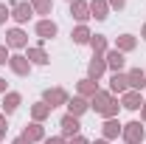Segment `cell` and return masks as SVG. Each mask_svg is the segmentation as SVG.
<instances>
[{
    "label": "cell",
    "mask_w": 146,
    "mask_h": 144,
    "mask_svg": "<svg viewBox=\"0 0 146 144\" xmlns=\"http://www.w3.org/2000/svg\"><path fill=\"white\" fill-rule=\"evenodd\" d=\"M73 42H76V45H90V28H87V26H76V28H73Z\"/></svg>",
    "instance_id": "cell-25"
},
{
    "label": "cell",
    "mask_w": 146,
    "mask_h": 144,
    "mask_svg": "<svg viewBox=\"0 0 146 144\" xmlns=\"http://www.w3.org/2000/svg\"><path fill=\"white\" fill-rule=\"evenodd\" d=\"M121 130H124V124H121L118 119H104V124H101V136H104V141H112V139L121 136Z\"/></svg>",
    "instance_id": "cell-15"
},
{
    "label": "cell",
    "mask_w": 146,
    "mask_h": 144,
    "mask_svg": "<svg viewBox=\"0 0 146 144\" xmlns=\"http://www.w3.org/2000/svg\"><path fill=\"white\" fill-rule=\"evenodd\" d=\"M28 3H31L34 14H45V17H51V11H54V0H28Z\"/></svg>",
    "instance_id": "cell-26"
},
{
    "label": "cell",
    "mask_w": 146,
    "mask_h": 144,
    "mask_svg": "<svg viewBox=\"0 0 146 144\" xmlns=\"http://www.w3.org/2000/svg\"><path fill=\"white\" fill-rule=\"evenodd\" d=\"M6 130H9V122H6V113H0V136H6Z\"/></svg>",
    "instance_id": "cell-31"
},
{
    "label": "cell",
    "mask_w": 146,
    "mask_h": 144,
    "mask_svg": "<svg viewBox=\"0 0 146 144\" xmlns=\"http://www.w3.org/2000/svg\"><path fill=\"white\" fill-rule=\"evenodd\" d=\"M90 17L107 20L110 17V3H107V0H90Z\"/></svg>",
    "instance_id": "cell-21"
},
{
    "label": "cell",
    "mask_w": 146,
    "mask_h": 144,
    "mask_svg": "<svg viewBox=\"0 0 146 144\" xmlns=\"http://www.w3.org/2000/svg\"><path fill=\"white\" fill-rule=\"evenodd\" d=\"M107 3H110V9H115V11H121L127 6V0H107Z\"/></svg>",
    "instance_id": "cell-30"
},
{
    "label": "cell",
    "mask_w": 146,
    "mask_h": 144,
    "mask_svg": "<svg viewBox=\"0 0 146 144\" xmlns=\"http://www.w3.org/2000/svg\"><path fill=\"white\" fill-rule=\"evenodd\" d=\"M25 57H28V62H31V65H48V62H51V57L45 54V48H42V45L25 48Z\"/></svg>",
    "instance_id": "cell-18"
},
{
    "label": "cell",
    "mask_w": 146,
    "mask_h": 144,
    "mask_svg": "<svg viewBox=\"0 0 146 144\" xmlns=\"http://www.w3.org/2000/svg\"><path fill=\"white\" fill-rule=\"evenodd\" d=\"M143 76H146V71H143Z\"/></svg>",
    "instance_id": "cell-39"
},
{
    "label": "cell",
    "mask_w": 146,
    "mask_h": 144,
    "mask_svg": "<svg viewBox=\"0 0 146 144\" xmlns=\"http://www.w3.org/2000/svg\"><path fill=\"white\" fill-rule=\"evenodd\" d=\"M96 93H98V82H93V79H82V82L76 85V96H82V99H87V102H90Z\"/></svg>",
    "instance_id": "cell-19"
},
{
    "label": "cell",
    "mask_w": 146,
    "mask_h": 144,
    "mask_svg": "<svg viewBox=\"0 0 146 144\" xmlns=\"http://www.w3.org/2000/svg\"><path fill=\"white\" fill-rule=\"evenodd\" d=\"M127 76H129V90H143V88H146V76H143L141 68L127 71Z\"/></svg>",
    "instance_id": "cell-22"
},
{
    "label": "cell",
    "mask_w": 146,
    "mask_h": 144,
    "mask_svg": "<svg viewBox=\"0 0 146 144\" xmlns=\"http://www.w3.org/2000/svg\"><path fill=\"white\" fill-rule=\"evenodd\" d=\"M143 96H141V90H127V93H121V108L127 110H141L143 108Z\"/></svg>",
    "instance_id": "cell-11"
},
{
    "label": "cell",
    "mask_w": 146,
    "mask_h": 144,
    "mask_svg": "<svg viewBox=\"0 0 146 144\" xmlns=\"http://www.w3.org/2000/svg\"><path fill=\"white\" fill-rule=\"evenodd\" d=\"M141 119L146 122V102H143V108H141Z\"/></svg>",
    "instance_id": "cell-35"
},
{
    "label": "cell",
    "mask_w": 146,
    "mask_h": 144,
    "mask_svg": "<svg viewBox=\"0 0 146 144\" xmlns=\"http://www.w3.org/2000/svg\"><path fill=\"white\" fill-rule=\"evenodd\" d=\"M141 37H143V40H146V26H143V28H141Z\"/></svg>",
    "instance_id": "cell-36"
},
{
    "label": "cell",
    "mask_w": 146,
    "mask_h": 144,
    "mask_svg": "<svg viewBox=\"0 0 146 144\" xmlns=\"http://www.w3.org/2000/svg\"><path fill=\"white\" fill-rule=\"evenodd\" d=\"M42 144H68V139H65V136H45Z\"/></svg>",
    "instance_id": "cell-28"
},
{
    "label": "cell",
    "mask_w": 146,
    "mask_h": 144,
    "mask_svg": "<svg viewBox=\"0 0 146 144\" xmlns=\"http://www.w3.org/2000/svg\"><path fill=\"white\" fill-rule=\"evenodd\" d=\"M104 73H107V59H104V57H93L90 62H87V79L98 82Z\"/></svg>",
    "instance_id": "cell-10"
},
{
    "label": "cell",
    "mask_w": 146,
    "mask_h": 144,
    "mask_svg": "<svg viewBox=\"0 0 146 144\" xmlns=\"http://www.w3.org/2000/svg\"><path fill=\"white\" fill-rule=\"evenodd\" d=\"M9 68H11L14 76H28L34 65L28 62V57H25V54H11V57H9Z\"/></svg>",
    "instance_id": "cell-6"
},
{
    "label": "cell",
    "mask_w": 146,
    "mask_h": 144,
    "mask_svg": "<svg viewBox=\"0 0 146 144\" xmlns=\"http://www.w3.org/2000/svg\"><path fill=\"white\" fill-rule=\"evenodd\" d=\"M104 59H107V68H110L112 73L124 71V65H127V57L121 54V51H115V48H110L107 54H104Z\"/></svg>",
    "instance_id": "cell-14"
},
{
    "label": "cell",
    "mask_w": 146,
    "mask_h": 144,
    "mask_svg": "<svg viewBox=\"0 0 146 144\" xmlns=\"http://www.w3.org/2000/svg\"><path fill=\"white\" fill-rule=\"evenodd\" d=\"M68 90L65 88H45V93H42V102L48 105V108L54 110V108H59V105H68Z\"/></svg>",
    "instance_id": "cell-4"
},
{
    "label": "cell",
    "mask_w": 146,
    "mask_h": 144,
    "mask_svg": "<svg viewBox=\"0 0 146 144\" xmlns=\"http://www.w3.org/2000/svg\"><path fill=\"white\" fill-rule=\"evenodd\" d=\"M48 116H51V108H48L45 102H36V105H31V122H39V124H42Z\"/></svg>",
    "instance_id": "cell-24"
},
{
    "label": "cell",
    "mask_w": 146,
    "mask_h": 144,
    "mask_svg": "<svg viewBox=\"0 0 146 144\" xmlns=\"http://www.w3.org/2000/svg\"><path fill=\"white\" fill-rule=\"evenodd\" d=\"M70 17L79 20V26H84L90 20V3L87 0H73L70 3Z\"/></svg>",
    "instance_id": "cell-9"
},
{
    "label": "cell",
    "mask_w": 146,
    "mask_h": 144,
    "mask_svg": "<svg viewBox=\"0 0 146 144\" xmlns=\"http://www.w3.org/2000/svg\"><path fill=\"white\" fill-rule=\"evenodd\" d=\"M6 45L23 51V48H28V34H25L20 26H17V28H9V31H6Z\"/></svg>",
    "instance_id": "cell-7"
},
{
    "label": "cell",
    "mask_w": 146,
    "mask_h": 144,
    "mask_svg": "<svg viewBox=\"0 0 146 144\" xmlns=\"http://www.w3.org/2000/svg\"><path fill=\"white\" fill-rule=\"evenodd\" d=\"M23 105V96H20L17 90H9V93H3V102H0V108H3V113L6 116H11L14 110Z\"/></svg>",
    "instance_id": "cell-12"
},
{
    "label": "cell",
    "mask_w": 146,
    "mask_h": 144,
    "mask_svg": "<svg viewBox=\"0 0 146 144\" xmlns=\"http://www.w3.org/2000/svg\"><path fill=\"white\" fill-rule=\"evenodd\" d=\"M0 139H3V136H0Z\"/></svg>",
    "instance_id": "cell-40"
},
{
    "label": "cell",
    "mask_w": 146,
    "mask_h": 144,
    "mask_svg": "<svg viewBox=\"0 0 146 144\" xmlns=\"http://www.w3.org/2000/svg\"><path fill=\"white\" fill-rule=\"evenodd\" d=\"M138 48V37L135 34H121L115 40V51H121V54H129V51H135Z\"/></svg>",
    "instance_id": "cell-20"
},
{
    "label": "cell",
    "mask_w": 146,
    "mask_h": 144,
    "mask_svg": "<svg viewBox=\"0 0 146 144\" xmlns=\"http://www.w3.org/2000/svg\"><path fill=\"white\" fill-rule=\"evenodd\" d=\"M59 127H62V133L59 136H65V139H76V136H82V122L70 116V113H65L62 119H59Z\"/></svg>",
    "instance_id": "cell-5"
},
{
    "label": "cell",
    "mask_w": 146,
    "mask_h": 144,
    "mask_svg": "<svg viewBox=\"0 0 146 144\" xmlns=\"http://www.w3.org/2000/svg\"><path fill=\"white\" fill-rule=\"evenodd\" d=\"M23 139H28V141H45V127L39 124V122H31V124H25V130L20 133Z\"/></svg>",
    "instance_id": "cell-16"
},
{
    "label": "cell",
    "mask_w": 146,
    "mask_h": 144,
    "mask_svg": "<svg viewBox=\"0 0 146 144\" xmlns=\"http://www.w3.org/2000/svg\"><path fill=\"white\" fill-rule=\"evenodd\" d=\"M9 45H0V65H9Z\"/></svg>",
    "instance_id": "cell-29"
},
{
    "label": "cell",
    "mask_w": 146,
    "mask_h": 144,
    "mask_svg": "<svg viewBox=\"0 0 146 144\" xmlns=\"http://www.w3.org/2000/svg\"><path fill=\"white\" fill-rule=\"evenodd\" d=\"M68 144H90V141H87L84 136H76V139H70V141H68Z\"/></svg>",
    "instance_id": "cell-32"
},
{
    "label": "cell",
    "mask_w": 146,
    "mask_h": 144,
    "mask_svg": "<svg viewBox=\"0 0 146 144\" xmlns=\"http://www.w3.org/2000/svg\"><path fill=\"white\" fill-rule=\"evenodd\" d=\"M129 90V76L124 71H118V73H112L110 76V93L115 96V93H127Z\"/></svg>",
    "instance_id": "cell-13"
},
{
    "label": "cell",
    "mask_w": 146,
    "mask_h": 144,
    "mask_svg": "<svg viewBox=\"0 0 146 144\" xmlns=\"http://www.w3.org/2000/svg\"><path fill=\"white\" fill-rule=\"evenodd\" d=\"M87 110H90V102H87V99H82V96L68 99V113H70V116H76V119H79V116H84Z\"/></svg>",
    "instance_id": "cell-17"
},
{
    "label": "cell",
    "mask_w": 146,
    "mask_h": 144,
    "mask_svg": "<svg viewBox=\"0 0 146 144\" xmlns=\"http://www.w3.org/2000/svg\"><path fill=\"white\" fill-rule=\"evenodd\" d=\"M90 48H93V57H104L110 51L107 48V37L104 34H93L90 37Z\"/></svg>",
    "instance_id": "cell-23"
},
{
    "label": "cell",
    "mask_w": 146,
    "mask_h": 144,
    "mask_svg": "<svg viewBox=\"0 0 146 144\" xmlns=\"http://www.w3.org/2000/svg\"><path fill=\"white\" fill-rule=\"evenodd\" d=\"M93 144H110V141H104V139H98V141H93Z\"/></svg>",
    "instance_id": "cell-37"
},
{
    "label": "cell",
    "mask_w": 146,
    "mask_h": 144,
    "mask_svg": "<svg viewBox=\"0 0 146 144\" xmlns=\"http://www.w3.org/2000/svg\"><path fill=\"white\" fill-rule=\"evenodd\" d=\"M11 144H31V141H28V139H23V136H17V139H14Z\"/></svg>",
    "instance_id": "cell-34"
},
{
    "label": "cell",
    "mask_w": 146,
    "mask_h": 144,
    "mask_svg": "<svg viewBox=\"0 0 146 144\" xmlns=\"http://www.w3.org/2000/svg\"><path fill=\"white\" fill-rule=\"evenodd\" d=\"M90 110H96L98 116L104 119H118V110H121V102L110 93V90H98L90 99Z\"/></svg>",
    "instance_id": "cell-1"
},
{
    "label": "cell",
    "mask_w": 146,
    "mask_h": 144,
    "mask_svg": "<svg viewBox=\"0 0 146 144\" xmlns=\"http://www.w3.org/2000/svg\"><path fill=\"white\" fill-rule=\"evenodd\" d=\"M68 3H73V0H68Z\"/></svg>",
    "instance_id": "cell-38"
},
{
    "label": "cell",
    "mask_w": 146,
    "mask_h": 144,
    "mask_svg": "<svg viewBox=\"0 0 146 144\" xmlns=\"http://www.w3.org/2000/svg\"><path fill=\"white\" fill-rule=\"evenodd\" d=\"M0 93H9V82H6L3 76H0Z\"/></svg>",
    "instance_id": "cell-33"
},
{
    "label": "cell",
    "mask_w": 146,
    "mask_h": 144,
    "mask_svg": "<svg viewBox=\"0 0 146 144\" xmlns=\"http://www.w3.org/2000/svg\"><path fill=\"white\" fill-rule=\"evenodd\" d=\"M9 9H11V20L20 23V26H23V23H28V20L34 17V9H31V3H28V0H17V3H11Z\"/></svg>",
    "instance_id": "cell-3"
},
{
    "label": "cell",
    "mask_w": 146,
    "mask_h": 144,
    "mask_svg": "<svg viewBox=\"0 0 146 144\" xmlns=\"http://www.w3.org/2000/svg\"><path fill=\"white\" fill-rule=\"evenodd\" d=\"M11 17V9L6 6V3H0V26H6V20Z\"/></svg>",
    "instance_id": "cell-27"
},
{
    "label": "cell",
    "mask_w": 146,
    "mask_h": 144,
    "mask_svg": "<svg viewBox=\"0 0 146 144\" xmlns=\"http://www.w3.org/2000/svg\"><path fill=\"white\" fill-rule=\"evenodd\" d=\"M121 139H124L127 144H143L146 130H143V124H141V122H127V124H124V130H121Z\"/></svg>",
    "instance_id": "cell-2"
},
{
    "label": "cell",
    "mask_w": 146,
    "mask_h": 144,
    "mask_svg": "<svg viewBox=\"0 0 146 144\" xmlns=\"http://www.w3.org/2000/svg\"><path fill=\"white\" fill-rule=\"evenodd\" d=\"M34 31H36V37L45 42V40H51V37H56V34H59V26H56L51 17H42V20H39V23L34 26Z\"/></svg>",
    "instance_id": "cell-8"
}]
</instances>
